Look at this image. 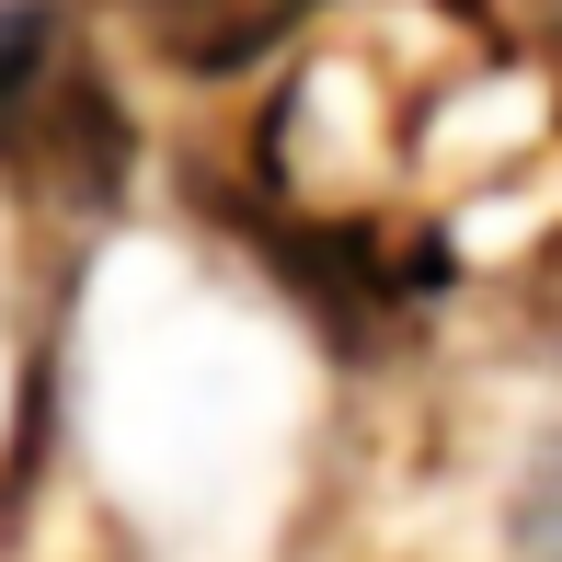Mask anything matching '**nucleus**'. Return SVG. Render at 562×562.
Returning a JSON list of instances; mask_svg holds the SVG:
<instances>
[{"instance_id":"obj_1","label":"nucleus","mask_w":562,"mask_h":562,"mask_svg":"<svg viewBox=\"0 0 562 562\" xmlns=\"http://www.w3.org/2000/svg\"><path fill=\"white\" fill-rule=\"evenodd\" d=\"M126 12H138V35L161 46L172 69L229 81V69H252L265 46H288L299 23L322 12V0H126Z\"/></svg>"},{"instance_id":"obj_2","label":"nucleus","mask_w":562,"mask_h":562,"mask_svg":"<svg viewBox=\"0 0 562 562\" xmlns=\"http://www.w3.org/2000/svg\"><path fill=\"white\" fill-rule=\"evenodd\" d=\"M46 69H58V0H0V138L46 92Z\"/></svg>"},{"instance_id":"obj_3","label":"nucleus","mask_w":562,"mask_h":562,"mask_svg":"<svg viewBox=\"0 0 562 562\" xmlns=\"http://www.w3.org/2000/svg\"><path fill=\"white\" fill-rule=\"evenodd\" d=\"M505 540H517V562H562V437L517 471V505H505Z\"/></svg>"}]
</instances>
